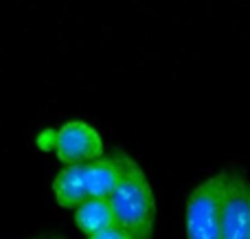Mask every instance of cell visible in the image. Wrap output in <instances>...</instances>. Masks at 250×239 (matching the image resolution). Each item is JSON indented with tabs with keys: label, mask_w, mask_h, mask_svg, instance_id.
Listing matches in <instances>:
<instances>
[{
	"label": "cell",
	"mask_w": 250,
	"mask_h": 239,
	"mask_svg": "<svg viewBox=\"0 0 250 239\" xmlns=\"http://www.w3.org/2000/svg\"><path fill=\"white\" fill-rule=\"evenodd\" d=\"M55 156L66 165H79L104 154V139L86 121H68L57 130Z\"/></svg>",
	"instance_id": "277c9868"
},
{
	"label": "cell",
	"mask_w": 250,
	"mask_h": 239,
	"mask_svg": "<svg viewBox=\"0 0 250 239\" xmlns=\"http://www.w3.org/2000/svg\"><path fill=\"white\" fill-rule=\"evenodd\" d=\"M53 196L62 209H75L88 198L86 180H83L82 162L79 165H66L57 171L53 178Z\"/></svg>",
	"instance_id": "8992f818"
},
{
	"label": "cell",
	"mask_w": 250,
	"mask_h": 239,
	"mask_svg": "<svg viewBox=\"0 0 250 239\" xmlns=\"http://www.w3.org/2000/svg\"><path fill=\"white\" fill-rule=\"evenodd\" d=\"M55 136H57V130L46 127V130H42L35 136V145H38L42 152H53V149H55Z\"/></svg>",
	"instance_id": "9c48e42d"
},
{
	"label": "cell",
	"mask_w": 250,
	"mask_h": 239,
	"mask_svg": "<svg viewBox=\"0 0 250 239\" xmlns=\"http://www.w3.org/2000/svg\"><path fill=\"white\" fill-rule=\"evenodd\" d=\"M222 239H250V180L226 171Z\"/></svg>",
	"instance_id": "3957f363"
},
{
	"label": "cell",
	"mask_w": 250,
	"mask_h": 239,
	"mask_svg": "<svg viewBox=\"0 0 250 239\" xmlns=\"http://www.w3.org/2000/svg\"><path fill=\"white\" fill-rule=\"evenodd\" d=\"M88 239H136V237L129 235L125 228L112 224V226H108V228H104V231L95 233V235H88Z\"/></svg>",
	"instance_id": "ba28073f"
},
{
	"label": "cell",
	"mask_w": 250,
	"mask_h": 239,
	"mask_svg": "<svg viewBox=\"0 0 250 239\" xmlns=\"http://www.w3.org/2000/svg\"><path fill=\"white\" fill-rule=\"evenodd\" d=\"M75 224L82 233L95 235L114 224V213L108 198H86L75 206Z\"/></svg>",
	"instance_id": "52a82bcc"
},
{
	"label": "cell",
	"mask_w": 250,
	"mask_h": 239,
	"mask_svg": "<svg viewBox=\"0 0 250 239\" xmlns=\"http://www.w3.org/2000/svg\"><path fill=\"white\" fill-rule=\"evenodd\" d=\"M31 239H62L57 235H40V237H31Z\"/></svg>",
	"instance_id": "30bf717a"
},
{
	"label": "cell",
	"mask_w": 250,
	"mask_h": 239,
	"mask_svg": "<svg viewBox=\"0 0 250 239\" xmlns=\"http://www.w3.org/2000/svg\"><path fill=\"white\" fill-rule=\"evenodd\" d=\"M226 171L207 178L191 191L185 206L187 239H222Z\"/></svg>",
	"instance_id": "7a4b0ae2"
},
{
	"label": "cell",
	"mask_w": 250,
	"mask_h": 239,
	"mask_svg": "<svg viewBox=\"0 0 250 239\" xmlns=\"http://www.w3.org/2000/svg\"><path fill=\"white\" fill-rule=\"evenodd\" d=\"M119 156H121V176L108 196L114 224L125 228L136 239H151L156 226L154 189L143 167L132 156L125 152H119Z\"/></svg>",
	"instance_id": "6da1fadb"
},
{
	"label": "cell",
	"mask_w": 250,
	"mask_h": 239,
	"mask_svg": "<svg viewBox=\"0 0 250 239\" xmlns=\"http://www.w3.org/2000/svg\"><path fill=\"white\" fill-rule=\"evenodd\" d=\"M83 180H86L88 198H108L121 176V156L117 154H101L88 162H82Z\"/></svg>",
	"instance_id": "5b68a950"
}]
</instances>
